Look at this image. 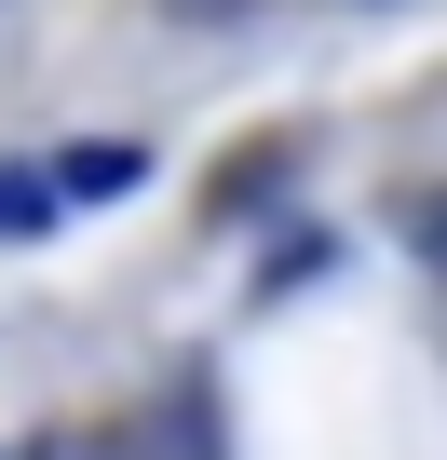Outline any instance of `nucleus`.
<instances>
[{
  "mask_svg": "<svg viewBox=\"0 0 447 460\" xmlns=\"http://www.w3.org/2000/svg\"><path fill=\"white\" fill-rule=\"evenodd\" d=\"M136 176H149V163H136L122 136H95V149H68V163H55V190H68V203H109V190H136Z\"/></svg>",
  "mask_w": 447,
  "mask_h": 460,
  "instance_id": "2",
  "label": "nucleus"
},
{
  "mask_svg": "<svg viewBox=\"0 0 447 460\" xmlns=\"http://www.w3.org/2000/svg\"><path fill=\"white\" fill-rule=\"evenodd\" d=\"M55 163H0V244H28V230H55Z\"/></svg>",
  "mask_w": 447,
  "mask_h": 460,
  "instance_id": "1",
  "label": "nucleus"
},
{
  "mask_svg": "<svg viewBox=\"0 0 447 460\" xmlns=\"http://www.w3.org/2000/svg\"><path fill=\"white\" fill-rule=\"evenodd\" d=\"M407 244H420V258H434V271H447V190H434V203H420V217H407Z\"/></svg>",
  "mask_w": 447,
  "mask_h": 460,
  "instance_id": "3",
  "label": "nucleus"
}]
</instances>
